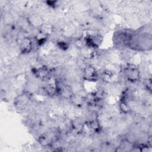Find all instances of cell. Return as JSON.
<instances>
[{
    "label": "cell",
    "instance_id": "1",
    "mask_svg": "<svg viewBox=\"0 0 152 152\" xmlns=\"http://www.w3.org/2000/svg\"><path fill=\"white\" fill-rule=\"evenodd\" d=\"M31 49V42L29 39H23L21 45V49L24 52H29Z\"/></svg>",
    "mask_w": 152,
    "mask_h": 152
}]
</instances>
